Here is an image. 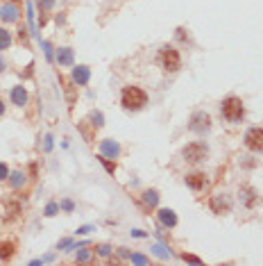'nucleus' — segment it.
Listing matches in <instances>:
<instances>
[{"mask_svg":"<svg viewBox=\"0 0 263 266\" xmlns=\"http://www.w3.org/2000/svg\"><path fill=\"white\" fill-rule=\"evenodd\" d=\"M120 105H123V109H127V111H139L148 105V93H145L141 87L129 84V87H125L123 91H120Z\"/></svg>","mask_w":263,"mask_h":266,"instance_id":"obj_1","label":"nucleus"},{"mask_svg":"<svg viewBox=\"0 0 263 266\" xmlns=\"http://www.w3.org/2000/svg\"><path fill=\"white\" fill-rule=\"evenodd\" d=\"M220 111H223L225 121H229V123H240L245 116V105L240 98L229 96V98H225L223 103H220Z\"/></svg>","mask_w":263,"mask_h":266,"instance_id":"obj_2","label":"nucleus"},{"mask_svg":"<svg viewBox=\"0 0 263 266\" xmlns=\"http://www.w3.org/2000/svg\"><path fill=\"white\" fill-rule=\"evenodd\" d=\"M157 60H159L161 68L168 71V73H175V71H180L182 68V55H180V50H177L175 46H161Z\"/></svg>","mask_w":263,"mask_h":266,"instance_id":"obj_3","label":"nucleus"},{"mask_svg":"<svg viewBox=\"0 0 263 266\" xmlns=\"http://www.w3.org/2000/svg\"><path fill=\"white\" fill-rule=\"evenodd\" d=\"M182 157L188 164H200L209 157V146L204 141H191L182 148Z\"/></svg>","mask_w":263,"mask_h":266,"instance_id":"obj_4","label":"nucleus"},{"mask_svg":"<svg viewBox=\"0 0 263 266\" xmlns=\"http://www.w3.org/2000/svg\"><path fill=\"white\" fill-rule=\"evenodd\" d=\"M243 141L252 153H263V127H250Z\"/></svg>","mask_w":263,"mask_h":266,"instance_id":"obj_5","label":"nucleus"},{"mask_svg":"<svg viewBox=\"0 0 263 266\" xmlns=\"http://www.w3.org/2000/svg\"><path fill=\"white\" fill-rule=\"evenodd\" d=\"M191 130H195V132H207L209 127H211V116L209 114H204V111H198V114H193V119H191Z\"/></svg>","mask_w":263,"mask_h":266,"instance_id":"obj_6","label":"nucleus"},{"mask_svg":"<svg viewBox=\"0 0 263 266\" xmlns=\"http://www.w3.org/2000/svg\"><path fill=\"white\" fill-rule=\"evenodd\" d=\"M186 184H188V187H191L193 191L204 189V187H207V175H204L202 171H193V173H188V175H186Z\"/></svg>","mask_w":263,"mask_h":266,"instance_id":"obj_7","label":"nucleus"},{"mask_svg":"<svg viewBox=\"0 0 263 266\" xmlns=\"http://www.w3.org/2000/svg\"><path fill=\"white\" fill-rule=\"evenodd\" d=\"M211 210L215 212V214H227V212L231 210V203H229V198L227 196H215V198L211 200Z\"/></svg>","mask_w":263,"mask_h":266,"instance_id":"obj_8","label":"nucleus"},{"mask_svg":"<svg viewBox=\"0 0 263 266\" xmlns=\"http://www.w3.org/2000/svg\"><path fill=\"white\" fill-rule=\"evenodd\" d=\"M14 253H16V243L14 241H3L0 243V259L9 262V259L14 257Z\"/></svg>","mask_w":263,"mask_h":266,"instance_id":"obj_9","label":"nucleus"},{"mask_svg":"<svg viewBox=\"0 0 263 266\" xmlns=\"http://www.w3.org/2000/svg\"><path fill=\"white\" fill-rule=\"evenodd\" d=\"M0 16H3V21H16L18 18V9L14 7V5H3V9H0Z\"/></svg>","mask_w":263,"mask_h":266,"instance_id":"obj_10","label":"nucleus"},{"mask_svg":"<svg viewBox=\"0 0 263 266\" xmlns=\"http://www.w3.org/2000/svg\"><path fill=\"white\" fill-rule=\"evenodd\" d=\"M159 219H161V223H166V225H170V227L177 223L175 214H172L170 210H159Z\"/></svg>","mask_w":263,"mask_h":266,"instance_id":"obj_11","label":"nucleus"},{"mask_svg":"<svg viewBox=\"0 0 263 266\" xmlns=\"http://www.w3.org/2000/svg\"><path fill=\"white\" fill-rule=\"evenodd\" d=\"M12 44V36H9L7 30H0V50H5V48H9Z\"/></svg>","mask_w":263,"mask_h":266,"instance_id":"obj_12","label":"nucleus"},{"mask_svg":"<svg viewBox=\"0 0 263 266\" xmlns=\"http://www.w3.org/2000/svg\"><path fill=\"white\" fill-rule=\"evenodd\" d=\"M25 100H28V93H25V89L18 87L16 91H14V103H16V105H23Z\"/></svg>","mask_w":263,"mask_h":266,"instance_id":"obj_13","label":"nucleus"},{"mask_svg":"<svg viewBox=\"0 0 263 266\" xmlns=\"http://www.w3.org/2000/svg\"><path fill=\"white\" fill-rule=\"evenodd\" d=\"M86 75H89V73L84 71V66H82V71H80V73L75 71V82H86Z\"/></svg>","mask_w":263,"mask_h":266,"instance_id":"obj_14","label":"nucleus"},{"mask_svg":"<svg viewBox=\"0 0 263 266\" xmlns=\"http://www.w3.org/2000/svg\"><path fill=\"white\" fill-rule=\"evenodd\" d=\"M145 200H148V203H157V194L155 191H148V194H145Z\"/></svg>","mask_w":263,"mask_h":266,"instance_id":"obj_15","label":"nucleus"},{"mask_svg":"<svg viewBox=\"0 0 263 266\" xmlns=\"http://www.w3.org/2000/svg\"><path fill=\"white\" fill-rule=\"evenodd\" d=\"M7 166H5V164H0V180H5V178H7Z\"/></svg>","mask_w":263,"mask_h":266,"instance_id":"obj_16","label":"nucleus"},{"mask_svg":"<svg viewBox=\"0 0 263 266\" xmlns=\"http://www.w3.org/2000/svg\"><path fill=\"white\" fill-rule=\"evenodd\" d=\"M184 259H186V262H193V264H200V259L193 257V255H184Z\"/></svg>","mask_w":263,"mask_h":266,"instance_id":"obj_17","label":"nucleus"},{"mask_svg":"<svg viewBox=\"0 0 263 266\" xmlns=\"http://www.w3.org/2000/svg\"><path fill=\"white\" fill-rule=\"evenodd\" d=\"M3 111H5V105H3V100H0V114H3Z\"/></svg>","mask_w":263,"mask_h":266,"instance_id":"obj_18","label":"nucleus"},{"mask_svg":"<svg viewBox=\"0 0 263 266\" xmlns=\"http://www.w3.org/2000/svg\"><path fill=\"white\" fill-rule=\"evenodd\" d=\"M12 3H16V0H12Z\"/></svg>","mask_w":263,"mask_h":266,"instance_id":"obj_19","label":"nucleus"}]
</instances>
